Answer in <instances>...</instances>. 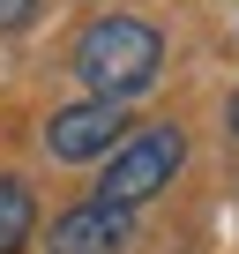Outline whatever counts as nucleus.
Segmentation results:
<instances>
[{"label": "nucleus", "mask_w": 239, "mask_h": 254, "mask_svg": "<svg viewBox=\"0 0 239 254\" xmlns=\"http://www.w3.org/2000/svg\"><path fill=\"white\" fill-rule=\"evenodd\" d=\"M157 67H165V38H157L150 23H135V15H105V23H90V30L75 38V75L90 82L97 105L142 97V90L157 82Z\"/></svg>", "instance_id": "1"}, {"label": "nucleus", "mask_w": 239, "mask_h": 254, "mask_svg": "<svg viewBox=\"0 0 239 254\" xmlns=\"http://www.w3.org/2000/svg\"><path fill=\"white\" fill-rule=\"evenodd\" d=\"M179 157H187V135H179V127H142L135 142H120V150L105 157V172H97V194H90V202L142 209L150 194H165V180L179 172Z\"/></svg>", "instance_id": "2"}, {"label": "nucleus", "mask_w": 239, "mask_h": 254, "mask_svg": "<svg viewBox=\"0 0 239 254\" xmlns=\"http://www.w3.org/2000/svg\"><path fill=\"white\" fill-rule=\"evenodd\" d=\"M120 135H127L120 105H97V97H82V105H67V112H53V120H45V150H53L60 165L112 157V150H120Z\"/></svg>", "instance_id": "3"}, {"label": "nucleus", "mask_w": 239, "mask_h": 254, "mask_svg": "<svg viewBox=\"0 0 239 254\" xmlns=\"http://www.w3.org/2000/svg\"><path fill=\"white\" fill-rule=\"evenodd\" d=\"M135 239V209H112V202H75L53 224V254H127Z\"/></svg>", "instance_id": "4"}, {"label": "nucleus", "mask_w": 239, "mask_h": 254, "mask_svg": "<svg viewBox=\"0 0 239 254\" xmlns=\"http://www.w3.org/2000/svg\"><path fill=\"white\" fill-rule=\"evenodd\" d=\"M30 217H38L30 187H23V180H0V254H15V247L30 239Z\"/></svg>", "instance_id": "5"}, {"label": "nucleus", "mask_w": 239, "mask_h": 254, "mask_svg": "<svg viewBox=\"0 0 239 254\" xmlns=\"http://www.w3.org/2000/svg\"><path fill=\"white\" fill-rule=\"evenodd\" d=\"M30 15H38V0H0V30H23Z\"/></svg>", "instance_id": "6"}, {"label": "nucleus", "mask_w": 239, "mask_h": 254, "mask_svg": "<svg viewBox=\"0 0 239 254\" xmlns=\"http://www.w3.org/2000/svg\"><path fill=\"white\" fill-rule=\"evenodd\" d=\"M224 120H232V135H239V90H232V112H224Z\"/></svg>", "instance_id": "7"}]
</instances>
